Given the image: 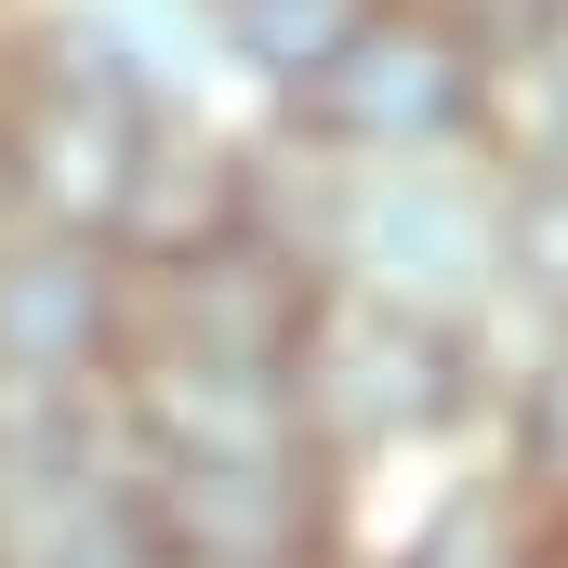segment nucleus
<instances>
[{"label": "nucleus", "mask_w": 568, "mask_h": 568, "mask_svg": "<svg viewBox=\"0 0 568 568\" xmlns=\"http://www.w3.org/2000/svg\"><path fill=\"white\" fill-rule=\"evenodd\" d=\"M159 120H172V106L145 93L120 53H93L80 27L13 40V53H0V185H13V225L106 239Z\"/></svg>", "instance_id": "f257e3e1"}, {"label": "nucleus", "mask_w": 568, "mask_h": 568, "mask_svg": "<svg viewBox=\"0 0 568 568\" xmlns=\"http://www.w3.org/2000/svg\"><path fill=\"white\" fill-rule=\"evenodd\" d=\"M291 424L304 449L344 476V463H384V449H424L476 410V344L449 317H410V304H371V291H317L304 344H291Z\"/></svg>", "instance_id": "f03ea898"}, {"label": "nucleus", "mask_w": 568, "mask_h": 568, "mask_svg": "<svg viewBox=\"0 0 568 568\" xmlns=\"http://www.w3.org/2000/svg\"><path fill=\"white\" fill-rule=\"evenodd\" d=\"M278 106L291 145H317V159H463L489 120V53L436 0H371Z\"/></svg>", "instance_id": "7ed1b4c3"}, {"label": "nucleus", "mask_w": 568, "mask_h": 568, "mask_svg": "<svg viewBox=\"0 0 568 568\" xmlns=\"http://www.w3.org/2000/svg\"><path fill=\"white\" fill-rule=\"evenodd\" d=\"M489 225H503V185L463 172V159H344L317 278L463 331V317L489 304Z\"/></svg>", "instance_id": "20e7f679"}, {"label": "nucleus", "mask_w": 568, "mask_h": 568, "mask_svg": "<svg viewBox=\"0 0 568 568\" xmlns=\"http://www.w3.org/2000/svg\"><path fill=\"white\" fill-rule=\"evenodd\" d=\"M133 357V265L106 239L0 225V397H93Z\"/></svg>", "instance_id": "39448f33"}, {"label": "nucleus", "mask_w": 568, "mask_h": 568, "mask_svg": "<svg viewBox=\"0 0 568 568\" xmlns=\"http://www.w3.org/2000/svg\"><path fill=\"white\" fill-rule=\"evenodd\" d=\"M317 291H331V278H317L291 239L239 225V239H212V252H185V265L133 278V344L199 357V371H291Z\"/></svg>", "instance_id": "423d86ee"}, {"label": "nucleus", "mask_w": 568, "mask_h": 568, "mask_svg": "<svg viewBox=\"0 0 568 568\" xmlns=\"http://www.w3.org/2000/svg\"><path fill=\"white\" fill-rule=\"evenodd\" d=\"M145 503V542L159 568H317L344 556L331 542V463L317 449H291V463H159L133 476Z\"/></svg>", "instance_id": "0eeeda50"}, {"label": "nucleus", "mask_w": 568, "mask_h": 568, "mask_svg": "<svg viewBox=\"0 0 568 568\" xmlns=\"http://www.w3.org/2000/svg\"><path fill=\"white\" fill-rule=\"evenodd\" d=\"M239 225H252V145L159 120L133 199H120V225H106V252H120L133 278H159V265H185V252H212V239H239Z\"/></svg>", "instance_id": "6e6552de"}, {"label": "nucleus", "mask_w": 568, "mask_h": 568, "mask_svg": "<svg viewBox=\"0 0 568 568\" xmlns=\"http://www.w3.org/2000/svg\"><path fill=\"white\" fill-rule=\"evenodd\" d=\"M503 489L568 529V317L529 344V371H516V410H503Z\"/></svg>", "instance_id": "1a4fd4ad"}, {"label": "nucleus", "mask_w": 568, "mask_h": 568, "mask_svg": "<svg viewBox=\"0 0 568 568\" xmlns=\"http://www.w3.org/2000/svg\"><path fill=\"white\" fill-rule=\"evenodd\" d=\"M489 291L542 304V331L568 317V185H542V172H516V185H503V225H489Z\"/></svg>", "instance_id": "9d476101"}, {"label": "nucleus", "mask_w": 568, "mask_h": 568, "mask_svg": "<svg viewBox=\"0 0 568 568\" xmlns=\"http://www.w3.org/2000/svg\"><path fill=\"white\" fill-rule=\"evenodd\" d=\"M489 120H503V145H516V172L568 185V27H542L529 53L489 67Z\"/></svg>", "instance_id": "9b49d317"}, {"label": "nucleus", "mask_w": 568, "mask_h": 568, "mask_svg": "<svg viewBox=\"0 0 568 568\" xmlns=\"http://www.w3.org/2000/svg\"><path fill=\"white\" fill-rule=\"evenodd\" d=\"M529 542H542V516H529L503 476H476V489H449L424 529H410L397 568H529Z\"/></svg>", "instance_id": "f8f14e48"}, {"label": "nucleus", "mask_w": 568, "mask_h": 568, "mask_svg": "<svg viewBox=\"0 0 568 568\" xmlns=\"http://www.w3.org/2000/svg\"><path fill=\"white\" fill-rule=\"evenodd\" d=\"M357 13H371V0H212L225 53H239L252 80H278V93L317 67V53H331V40H344V27H357Z\"/></svg>", "instance_id": "ddd939ff"}, {"label": "nucleus", "mask_w": 568, "mask_h": 568, "mask_svg": "<svg viewBox=\"0 0 568 568\" xmlns=\"http://www.w3.org/2000/svg\"><path fill=\"white\" fill-rule=\"evenodd\" d=\"M529 568H568V529H542V542H529Z\"/></svg>", "instance_id": "4468645a"}, {"label": "nucleus", "mask_w": 568, "mask_h": 568, "mask_svg": "<svg viewBox=\"0 0 568 568\" xmlns=\"http://www.w3.org/2000/svg\"><path fill=\"white\" fill-rule=\"evenodd\" d=\"M317 568H384V556H317Z\"/></svg>", "instance_id": "2eb2a0df"}, {"label": "nucleus", "mask_w": 568, "mask_h": 568, "mask_svg": "<svg viewBox=\"0 0 568 568\" xmlns=\"http://www.w3.org/2000/svg\"><path fill=\"white\" fill-rule=\"evenodd\" d=\"M0 225H13V185H0Z\"/></svg>", "instance_id": "dca6fc26"}, {"label": "nucleus", "mask_w": 568, "mask_h": 568, "mask_svg": "<svg viewBox=\"0 0 568 568\" xmlns=\"http://www.w3.org/2000/svg\"><path fill=\"white\" fill-rule=\"evenodd\" d=\"M556 27H568V0H556Z\"/></svg>", "instance_id": "f3484780"}]
</instances>
